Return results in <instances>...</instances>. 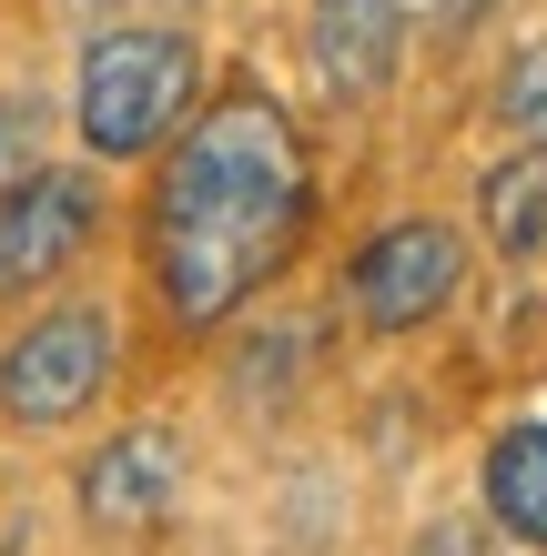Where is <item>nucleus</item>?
I'll return each instance as SVG.
<instances>
[{
    "label": "nucleus",
    "instance_id": "obj_4",
    "mask_svg": "<svg viewBox=\"0 0 547 556\" xmlns=\"http://www.w3.org/2000/svg\"><path fill=\"white\" fill-rule=\"evenodd\" d=\"M457 283H467V233L436 223V213H406V223H375L356 243L345 304H356V324H375V334H415V324H436L457 304Z\"/></svg>",
    "mask_w": 547,
    "mask_h": 556
},
{
    "label": "nucleus",
    "instance_id": "obj_1",
    "mask_svg": "<svg viewBox=\"0 0 547 556\" xmlns=\"http://www.w3.org/2000/svg\"><path fill=\"white\" fill-rule=\"evenodd\" d=\"M314 213H325V182H314L295 112L264 81H234L223 102H203L163 142L152 203H142V274L163 293L173 334L234 324L304 253Z\"/></svg>",
    "mask_w": 547,
    "mask_h": 556
},
{
    "label": "nucleus",
    "instance_id": "obj_13",
    "mask_svg": "<svg viewBox=\"0 0 547 556\" xmlns=\"http://www.w3.org/2000/svg\"><path fill=\"white\" fill-rule=\"evenodd\" d=\"M467 21H487V0H436V30H467Z\"/></svg>",
    "mask_w": 547,
    "mask_h": 556
},
{
    "label": "nucleus",
    "instance_id": "obj_10",
    "mask_svg": "<svg viewBox=\"0 0 547 556\" xmlns=\"http://www.w3.org/2000/svg\"><path fill=\"white\" fill-rule=\"evenodd\" d=\"M497 122L518 142H547V41H518L497 72Z\"/></svg>",
    "mask_w": 547,
    "mask_h": 556
},
{
    "label": "nucleus",
    "instance_id": "obj_3",
    "mask_svg": "<svg viewBox=\"0 0 547 556\" xmlns=\"http://www.w3.org/2000/svg\"><path fill=\"white\" fill-rule=\"evenodd\" d=\"M112 354H122V324H112V304H91V293L30 314L21 334L0 344V425H11V435H61L72 415H91L112 395Z\"/></svg>",
    "mask_w": 547,
    "mask_h": 556
},
{
    "label": "nucleus",
    "instance_id": "obj_9",
    "mask_svg": "<svg viewBox=\"0 0 547 556\" xmlns=\"http://www.w3.org/2000/svg\"><path fill=\"white\" fill-rule=\"evenodd\" d=\"M487 516H497V536H518V546H547V425H507V435L487 445Z\"/></svg>",
    "mask_w": 547,
    "mask_h": 556
},
{
    "label": "nucleus",
    "instance_id": "obj_11",
    "mask_svg": "<svg viewBox=\"0 0 547 556\" xmlns=\"http://www.w3.org/2000/svg\"><path fill=\"white\" fill-rule=\"evenodd\" d=\"M41 132H51L41 91H0V182H21L30 162H41Z\"/></svg>",
    "mask_w": 547,
    "mask_h": 556
},
{
    "label": "nucleus",
    "instance_id": "obj_6",
    "mask_svg": "<svg viewBox=\"0 0 547 556\" xmlns=\"http://www.w3.org/2000/svg\"><path fill=\"white\" fill-rule=\"evenodd\" d=\"M72 506L102 536L163 527V516L183 506V435H173V425H122V435H102L82 455V476H72Z\"/></svg>",
    "mask_w": 547,
    "mask_h": 556
},
{
    "label": "nucleus",
    "instance_id": "obj_2",
    "mask_svg": "<svg viewBox=\"0 0 547 556\" xmlns=\"http://www.w3.org/2000/svg\"><path fill=\"white\" fill-rule=\"evenodd\" d=\"M203 51L173 21H112L72 61V132L91 162H163V142L192 122Z\"/></svg>",
    "mask_w": 547,
    "mask_h": 556
},
{
    "label": "nucleus",
    "instance_id": "obj_12",
    "mask_svg": "<svg viewBox=\"0 0 547 556\" xmlns=\"http://www.w3.org/2000/svg\"><path fill=\"white\" fill-rule=\"evenodd\" d=\"M415 556H487V536H476V527H426Z\"/></svg>",
    "mask_w": 547,
    "mask_h": 556
},
{
    "label": "nucleus",
    "instance_id": "obj_5",
    "mask_svg": "<svg viewBox=\"0 0 547 556\" xmlns=\"http://www.w3.org/2000/svg\"><path fill=\"white\" fill-rule=\"evenodd\" d=\"M102 233V182L72 162H30L21 182H0V304L61 283Z\"/></svg>",
    "mask_w": 547,
    "mask_h": 556
},
{
    "label": "nucleus",
    "instance_id": "obj_14",
    "mask_svg": "<svg viewBox=\"0 0 547 556\" xmlns=\"http://www.w3.org/2000/svg\"><path fill=\"white\" fill-rule=\"evenodd\" d=\"M72 11H133V0H72ZM152 11V0H142ZM163 11H203V0H163Z\"/></svg>",
    "mask_w": 547,
    "mask_h": 556
},
{
    "label": "nucleus",
    "instance_id": "obj_8",
    "mask_svg": "<svg viewBox=\"0 0 547 556\" xmlns=\"http://www.w3.org/2000/svg\"><path fill=\"white\" fill-rule=\"evenodd\" d=\"M476 233H487L497 264H537L547 253V142L497 152L476 173Z\"/></svg>",
    "mask_w": 547,
    "mask_h": 556
},
{
    "label": "nucleus",
    "instance_id": "obj_7",
    "mask_svg": "<svg viewBox=\"0 0 547 556\" xmlns=\"http://www.w3.org/2000/svg\"><path fill=\"white\" fill-rule=\"evenodd\" d=\"M406 0H314L304 11V51H314V81H325V102H385L406 72Z\"/></svg>",
    "mask_w": 547,
    "mask_h": 556
}]
</instances>
